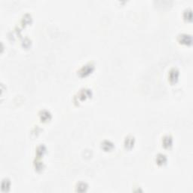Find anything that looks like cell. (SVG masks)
Wrapping results in <instances>:
<instances>
[{
  "label": "cell",
  "instance_id": "4fadbf2b",
  "mask_svg": "<svg viewBox=\"0 0 193 193\" xmlns=\"http://www.w3.org/2000/svg\"><path fill=\"white\" fill-rule=\"evenodd\" d=\"M35 167H36V170H42L43 168V164L41 162H37L35 163Z\"/></svg>",
  "mask_w": 193,
  "mask_h": 193
},
{
  "label": "cell",
  "instance_id": "6da1fadb",
  "mask_svg": "<svg viewBox=\"0 0 193 193\" xmlns=\"http://www.w3.org/2000/svg\"><path fill=\"white\" fill-rule=\"evenodd\" d=\"M94 69H95L94 64L91 63H87L86 65L83 66L78 73H79V75L80 76H86L90 73H91Z\"/></svg>",
  "mask_w": 193,
  "mask_h": 193
},
{
  "label": "cell",
  "instance_id": "7c38bea8",
  "mask_svg": "<svg viewBox=\"0 0 193 193\" xmlns=\"http://www.w3.org/2000/svg\"><path fill=\"white\" fill-rule=\"evenodd\" d=\"M45 151H46V149H45V146L41 145V146H38V148L36 149V154H37L38 156H42L45 152Z\"/></svg>",
  "mask_w": 193,
  "mask_h": 193
},
{
  "label": "cell",
  "instance_id": "9c48e42d",
  "mask_svg": "<svg viewBox=\"0 0 193 193\" xmlns=\"http://www.w3.org/2000/svg\"><path fill=\"white\" fill-rule=\"evenodd\" d=\"M155 161H156L158 164L162 165V164H165L166 162H167V157H166L165 155H163V154H158V155L156 156V159H155Z\"/></svg>",
  "mask_w": 193,
  "mask_h": 193
},
{
  "label": "cell",
  "instance_id": "ba28073f",
  "mask_svg": "<svg viewBox=\"0 0 193 193\" xmlns=\"http://www.w3.org/2000/svg\"><path fill=\"white\" fill-rule=\"evenodd\" d=\"M39 117L42 121H48V120H49L51 118V115L47 110H42L39 112Z\"/></svg>",
  "mask_w": 193,
  "mask_h": 193
},
{
  "label": "cell",
  "instance_id": "3957f363",
  "mask_svg": "<svg viewBox=\"0 0 193 193\" xmlns=\"http://www.w3.org/2000/svg\"><path fill=\"white\" fill-rule=\"evenodd\" d=\"M91 96V91L89 89H82L79 93H78V99L81 100H84L86 97H90Z\"/></svg>",
  "mask_w": 193,
  "mask_h": 193
},
{
  "label": "cell",
  "instance_id": "7a4b0ae2",
  "mask_svg": "<svg viewBox=\"0 0 193 193\" xmlns=\"http://www.w3.org/2000/svg\"><path fill=\"white\" fill-rule=\"evenodd\" d=\"M179 77V71L176 68H173L170 69V71L169 72L168 74V78L169 80L171 83H175V82L178 80Z\"/></svg>",
  "mask_w": 193,
  "mask_h": 193
},
{
  "label": "cell",
  "instance_id": "30bf717a",
  "mask_svg": "<svg viewBox=\"0 0 193 193\" xmlns=\"http://www.w3.org/2000/svg\"><path fill=\"white\" fill-rule=\"evenodd\" d=\"M11 182L9 179H4L2 182V190L3 192H9L10 189Z\"/></svg>",
  "mask_w": 193,
  "mask_h": 193
},
{
  "label": "cell",
  "instance_id": "8992f818",
  "mask_svg": "<svg viewBox=\"0 0 193 193\" xmlns=\"http://www.w3.org/2000/svg\"><path fill=\"white\" fill-rule=\"evenodd\" d=\"M101 147L102 149H103L105 151H109L111 150L112 149H113L114 145L112 143L111 141L109 140H104L101 143Z\"/></svg>",
  "mask_w": 193,
  "mask_h": 193
},
{
  "label": "cell",
  "instance_id": "52a82bcc",
  "mask_svg": "<svg viewBox=\"0 0 193 193\" xmlns=\"http://www.w3.org/2000/svg\"><path fill=\"white\" fill-rule=\"evenodd\" d=\"M173 143V140L172 137L170 136H164L163 140H162V143H163V146H164L165 148H168V147L171 146V145H172Z\"/></svg>",
  "mask_w": 193,
  "mask_h": 193
},
{
  "label": "cell",
  "instance_id": "8fae6325",
  "mask_svg": "<svg viewBox=\"0 0 193 193\" xmlns=\"http://www.w3.org/2000/svg\"><path fill=\"white\" fill-rule=\"evenodd\" d=\"M88 185L85 183H80L77 185L76 187V191L79 192H86L88 189Z\"/></svg>",
  "mask_w": 193,
  "mask_h": 193
},
{
  "label": "cell",
  "instance_id": "277c9868",
  "mask_svg": "<svg viewBox=\"0 0 193 193\" xmlns=\"http://www.w3.org/2000/svg\"><path fill=\"white\" fill-rule=\"evenodd\" d=\"M178 39L179 42H180V43H182V44L187 45L188 43H191L192 42L191 36H189V35H186V34H182V35H180Z\"/></svg>",
  "mask_w": 193,
  "mask_h": 193
},
{
  "label": "cell",
  "instance_id": "5b68a950",
  "mask_svg": "<svg viewBox=\"0 0 193 193\" xmlns=\"http://www.w3.org/2000/svg\"><path fill=\"white\" fill-rule=\"evenodd\" d=\"M134 138L132 136H128V137H126L124 140V146L126 148L128 149H131L134 146Z\"/></svg>",
  "mask_w": 193,
  "mask_h": 193
}]
</instances>
